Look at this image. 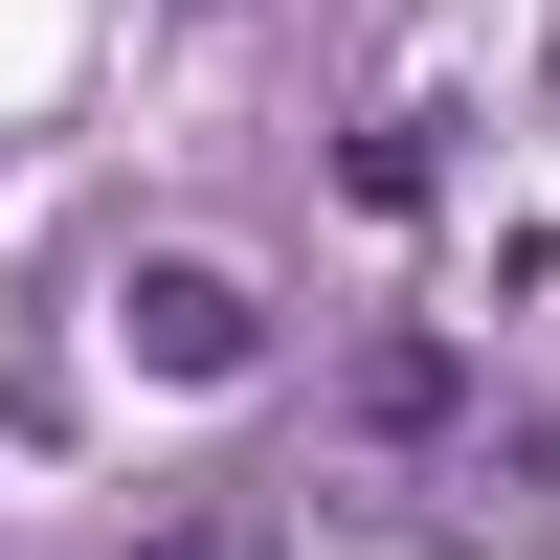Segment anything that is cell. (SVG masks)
I'll list each match as a JSON object with an SVG mask.
<instances>
[{"label": "cell", "mask_w": 560, "mask_h": 560, "mask_svg": "<svg viewBox=\"0 0 560 560\" xmlns=\"http://www.w3.org/2000/svg\"><path fill=\"white\" fill-rule=\"evenodd\" d=\"M471 404H493V382H471V337H359V359H337V448H382V471H427Z\"/></svg>", "instance_id": "obj_2"}, {"label": "cell", "mask_w": 560, "mask_h": 560, "mask_svg": "<svg viewBox=\"0 0 560 560\" xmlns=\"http://www.w3.org/2000/svg\"><path fill=\"white\" fill-rule=\"evenodd\" d=\"M135 560H314V493H292V471H224L202 516H158Z\"/></svg>", "instance_id": "obj_3"}, {"label": "cell", "mask_w": 560, "mask_h": 560, "mask_svg": "<svg viewBox=\"0 0 560 560\" xmlns=\"http://www.w3.org/2000/svg\"><path fill=\"white\" fill-rule=\"evenodd\" d=\"M337 179H359V202H382V224H404V202H448V113H382V135H359Z\"/></svg>", "instance_id": "obj_4"}, {"label": "cell", "mask_w": 560, "mask_h": 560, "mask_svg": "<svg viewBox=\"0 0 560 560\" xmlns=\"http://www.w3.org/2000/svg\"><path fill=\"white\" fill-rule=\"evenodd\" d=\"M113 359H135V382H247V359H269V292L224 247H135L113 269Z\"/></svg>", "instance_id": "obj_1"}]
</instances>
